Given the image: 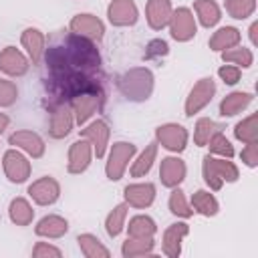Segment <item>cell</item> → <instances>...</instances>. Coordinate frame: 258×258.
<instances>
[{"label":"cell","instance_id":"obj_1","mask_svg":"<svg viewBox=\"0 0 258 258\" xmlns=\"http://www.w3.org/2000/svg\"><path fill=\"white\" fill-rule=\"evenodd\" d=\"M46 93L52 103L60 105L85 93H103L101 89V54L93 40L75 32L58 36L44 50Z\"/></svg>","mask_w":258,"mask_h":258},{"label":"cell","instance_id":"obj_2","mask_svg":"<svg viewBox=\"0 0 258 258\" xmlns=\"http://www.w3.org/2000/svg\"><path fill=\"white\" fill-rule=\"evenodd\" d=\"M151 81H153V77L147 69H135V71H131V73H127L119 79V89L123 91V95L127 99L141 101V99L149 97L151 85H153Z\"/></svg>","mask_w":258,"mask_h":258},{"label":"cell","instance_id":"obj_3","mask_svg":"<svg viewBox=\"0 0 258 258\" xmlns=\"http://www.w3.org/2000/svg\"><path fill=\"white\" fill-rule=\"evenodd\" d=\"M204 177L214 189H220L224 181H236L238 179V167L232 161L214 159L208 155L204 159Z\"/></svg>","mask_w":258,"mask_h":258},{"label":"cell","instance_id":"obj_4","mask_svg":"<svg viewBox=\"0 0 258 258\" xmlns=\"http://www.w3.org/2000/svg\"><path fill=\"white\" fill-rule=\"evenodd\" d=\"M216 93V85L212 79H202L189 93V99H187V105H185V115H194L198 113L200 109H204L210 101H212V95Z\"/></svg>","mask_w":258,"mask_h":258},{"label":"cell","instance_id":"obj_5","mask_svg":"<svg viewBox=\"0 0 258 258\" xmlns=\"http://www.w3.org/2000/svg\"><path fill=\"white\" fill-rule=\"evenodd\" d=\"M135 153V145L133 143H115L111 149V161L107 165V175L109 179H119L127 161L131 159V155Z\"/></svg>","mask_w":258,"mask_h":258},{"label":"cell","instance_id":"obj_6","mask_svg":"<svg viewBox=\"0 0 258 258\" xmlns=\"http://www.w3.org/2000/svg\"><path fill=\"white\" fill-rule=\"evenodd\" d=\"M71 30L79 36H85L89 40H101L103 38V24L93 14H79L71 22Z\"/></svg>","mask_w":258,"mask_h":258},{"label":"cell","instance_id":"obj_7","mask_svg":"<svg viewBox=\"0 0 258 258\" xmlns=\"http://www.w3.org/2000/svg\"><path fill=\"white\" fill-rule=\"evenodd\" d=\"M171 20V36L177 40H189L196 34V20L187 8H179L173 12Z\"/></svg>","mask_w":258,"mask_h":258},{"label":"cell","instance_id":"obj_8","mask_svg":"<svg viewBox=\"0 0 258 258\" xmlns=\"http://www.w3.org/2000/svg\"><path fill=\"white\" fill-rule=\"evenodd\" d=\"M109 20L117 26H127L137 20V8L133 0H113L109 6Z\"/></svg>","mask_w":258,"mask_h":258},{"label":"cell","instance_id":"obj_9","mask_svg":"<svg viewBox=\"0 0 258 258\" xmlns=\"http://www.w3.org/2000/svg\"><path fill=\"white\" fill-rule=\"evenodd\" d=\"M157 139L161 141L163 147L171 151H181L187 141V133L181 125H163L157 129Z\"/></svg>","mask_w":258,"mask_h":258},{"label":"cell","instance_id":"obj_10","mask_svg":"<svg viewBox=\"0 0 258 258\" xmlns=\"http://www.w3.org/2000/svg\"><path fill=\"white\" fill-rule=\"evenodd\" d=\"M4 169L10 181H24L30 173L28 161L18 153V151H8L4 155Z\"/></svg>","mask_w":258,"mask_h":258},{"label":"cell","instance_id":"obj_11","mask_svg":"<svg viewBox=\"0 0 258 258\" xmlns=\"http://www.w3.org/2000/svg\"><path fill=\"white\" fill-rule=\"evenodd\" d=\"M28 194L38 202V204H52L58 198V183L52 177H42L36 183L30 185Z\"/></svg>","mask_w":258,"mask_h":258},{"label":"cell","instance_id":"obj_12","mask_svg":"<svg viewBox=\"0 0 258 258\" xmlns=\"http://www.w3.org/2000/svg\"><path fill=\"white\" fill-rule=\"evenodd\" d=\"M0 69L8 75H24L28 62L14 46H6V50L0 54Z\"/></svg>","mask_w":258,"mask_h":258},{"label":"cell","instance_id":"obj_13","mask_svg":"<svg viewBox=\"0 0 258 258\" xmlns=\"http://www.w3.org/2000/svg\"><path fill=\"white\" fill-rule=\"evenodd\" d=\"M159 173H161V181H163L165 185L173 187V185H177V183L183 179V175H185V165H183L181 159L165 157V159L161 161Z\"/></svg>","mask_w":258,"mask_h":258},{"label":"cell","instance_id":"obj_14","mask_svg":"<svg viewBox=\"0 0 258 258\" xmlns=\"http://www.w3.org/2000/svg\"><path fill=\"white\" fill-rule=\"evenodd\" d=\"M171 18L169 0H149L147 4V20L153 28H163Z\"/></svg>","mask_w":258,"mask_h":258},{"label":"cell","instance_id":"obj_15","mask_svg":"<svg viewBox=\"0 0 258 258\" xmlns=\"http://www.w3.org/2000/svg\"><path fill=\"white\" fill-rule=\"evenodd\" d=\"M69 169L73 173H79V171H85L89 161H91V147L87 141H77L73 143L71 147V153H69Z\"/></svg>","mask_w":258,"mask_h":258},{"label":"cell","instance_id":"obj_16","mask_svg":"<svg viewBox=\"0 0 258 258\" xmlns=\"http://www.w3.org/2000/svg\"><path fill=\"white\" fill-rule=\"evenodd\" d=\"M252 93H232L228 95L222 103H220V113L224 117H232V115H238L240 111H244L250 103H252Z\"/></svg>","mask_w":258,"mask_h":258},{"label":"cell","instance_id":"obj_17","mask_svg":"<svg viewBox=\"0 0 258 258\" xmlns=\"http://www.w3.org/2000/svg\"><path fill=\"white\" fill-rule=\"evenodd\" d=\"M10 143H12V145H18V147H22L24 151L32 153L34 157L42 155V151H44L42 139H40L38 135L30 133V131H18V133L10 135Z\"/></svg>","mask_w":258,"mask_h":258},{"label":"cell","instance_id":"obj_18","mask_svg":"<svg viewBox=\"0 0 258 258\" xmlns=\"http://www.w3.org/2000/svg\"><path fill=\"white\" fill-rule=\"evenodd\" d=\"M240 42V32L232 26L220 28L218 32H214V36L210 38V46L212 50H228L232 46H236Z\"/></svg>","mask_w":258,"mask_h":258},{"label":"cell","instance_id":"obj_19","mask_svg":"<svg viewBox=\"0 0 258 258\" xmlns=\"http://www.w3.org/2000/svg\"><path fill=\"white\" fill-rule=\"evenodd\" d=\"M71 125H73V119H71V113H69V109L64 107V103L56 105V109H54V113H52L50 135H52V137H64V135L71 131Z\"/></svg>","mask_w":258,"mask_h":258},{"label":"cell","instance_id":"obj_20","mask_svg":"<svg viewBox=\"0 0 258 258\" xmlns=\"http://www.w3.org/2000/svg\"><path fill=\"white\" fill-rule=\"evenodd\" d=\"M22 44L26 46V50H28L32 62H38V58H40V54H42V50H44V36L40 34V30H36V28L24 30V34H22Z\"/></svg>","mask_w":258,"mask_h":258},{"label":"cell","instance_id":"obj_21","mask_svg":"<svg viewBox=\"0 0 258 258\" xmlns=\"http://www.w3.org/2000/svg\"><path fill=\"white\" fill-rule=\"evenodd\" d=\"M125 194H127V202L135 206H149L153 202L155 187L151 183H139V185H129Z\"/></svg>","mask_w":258,"mask_h":258},{"label":"cell","instance_id":"obj_22","mask_svg":"<svg viewBox=\"0 0 258 258\" xmlns=\"http://www.w3.org/2000/svg\"><path fill=\"white\" fill-rule=\"evenodd\" d=\"M196 12L200 16V22L206 28L218 24V20H220V8L214 0H198L196 2Z\"/></svg>","mask_w":258,"mask_h":258},{"label":"cell","instance_id":"obj_23","mask_svg":"<svg viewBox=\"0 0 258 258\" xmlns=\"http://www.w3.org/2000/svg\"><path fill=\"white\" fill-rule=\"evenodd\" d=\"M93 143H95V151H97V157H101L105 153V145H107V135H109V129L103 121H95L91 127H87L83 131Z\"/></svg>","mask_w":258,"mask_h":258},{"label":"cell","instance_id":"obj_24","mask_svg":"<svg viewBox=\"0 0 258 258\" xmlns=\"http://www.w3.org/2000/svg\"><path fill=\"white\" fill-rule=\"evenodd\" d=\"M236 137L242 141V143H256L258 141V125H256V115H250L246 117L244 121H240L234 129Z\"/></svg>","mask_w":258,"mask_h":258},{"label":"cell","instance_id":"obj_25","mask_svg":"<svg viewBox=\"0 0 258 258\" xmlns=\"http://www.w3.org/2000/svg\"><path fill=\"white\" fill-rule=\"evenodd\" d=\"M222 58L228 60V62H234L236 67H242V69H248L252 64V60H254L252 50L246 48V46H236V48L232 46V48L222 52Z\"/></svg>","mask_w":258,"mask_h":258},{"label":"cell","instance_id":"obj_26","mask_svg":"<svg viewBox=\"0 0 258 258\" xmlns=\"http://www.w3.org/2000/svg\"><path fill=\"white\" fill-rule=\"evenodd\" d=\"M226 10L232 18H238V20H244L248 16L254 14L256 10V0H228L226 2Z\"/></svg>","mask_w":258,"mask_h":258},{"label":"cell","instance_id":"obj_27","mask_svg":"<svg viewBox=\"0 0 258 258\" xmlns=\"http://www.w3.org/2000/svg\"><path fill=\"white\" fill-rule=\"evenodd\" d=\"M194 208L206 216H214L218 212V202L214 196H210L208 191H196L194 194V200H191Z\"/></svg>","mask_w":258,"mask_h":258},{"label":"cell","instance_id":"obj_28","mask_svg":"<svg viewBox=\"0 0 258 258\" xmlns=\"http://www.w3.org/2000/svg\"><path fill=\"white\" fill-rule=\"evenodd\" d=\"M62 232H67V222L56 218V216H50V218H44L40 220L38 224V234H50V236H60Z\"/></svg>","mask_w":258,"mask_h":258},{"label":"cell","instance_id":"obj_29","mask_svg":"<svg viewBox=\"0 0 258 258\" xmlns=\"http://www.w3.org/2000/svg\"><path fill=\"white\" fill-rule=\"evenodd\" d=\"M153 159H155V143H151V145L141 153V157H139V159L135 161V165L131 167V173H133L135 177L147 173L149 167H151V163H153Z\"/></svg>","mask_w":258,"mask_h":258},{"label":"cell","instance_id":"obj_30","mask_svg":"<svg viewBox=\"0 0 258 258\" xmlns=\"http://www.w3.org/2000/svg\"><path fill=\"white\" fill-rule=\"evenodd\" d=\"M210 151H214V153H218V155H224V157H232L234 155V147H232V143L220 133V131H216L212 137H210Z\"/></svg>","mask_w":258,"mask_h":258},{"label":"cell","instance_id":"obj_31","mask_svg":"<svg viewBox=\"0 0 258 258\" xmlns=\"http://www.w3.org/2000/svg\"><path fill=\"white\" fill-rule=\"evenodd\" d=\"M218 131V127H216V123L214 121H210V119H200L198 121V127H196V143L198 145H204V143H208L210 141V137L214 135Z\"/></svg>","mask_w":258,"mask_h":258},{"label":"cell","instance_id":"obj_32","mask_svg":"<svg viewBox=\"0 0 258 258\" xmlns=\"http://www.w3.org/2000/svg\"><path fill=\"white\" fill-rule=\"evenodd\" d=\"M10 214H12V220L18 222V224H26L32 216V210L28 208V204L24 200H14L10 204Z\"/></svg>","mask_w":258,"mask_h":258},{"label":"cell","instance_id":"obj_33","mask_svg":"<svg viewBox=\"0 0 258 258\" xmlns=\"http://www.w3.org/2000/svg\"><path fill=\"white\" fill-rule=\"evenodd\" d=\"M123 216H125V206H119V208H115V210H113V214L109 216V220H107V230H109V234H111V236L119 234Z\"/></svg>","mask_w":258,"mask_h":258},{"label":"cell","instance_id":"obj_34","mask_svg":"<svg viewBox=\"0 0 258 258\" xmlns=\"http://www.w3.org/2000/svg\"><path fill=\"white\" fill-rule=\"evenodd\" d=\"M218 75L222 77V81H224L226 85H236V83L240 81V67H236V64H226V67H222V69L218 71Z\"/></svg>","mask_w":258,"mask_h":258},{"label":"cell","instance_id":"obj_35","mask_svg":"<svg viewBox=\"0 0 258 258\" xmlns=\"http://www.w3.org/2000/svg\"><path fill=\"white\" fill-rule=\"evenodd\" d=\"M16 95H18V91H16V87H14L12 83L0 81V105H10V103H14Z\"/></svg>","mask_w":258,"mask_h":258},{"label":"cell","instance_id":"obj_36","mask_svg":"<svg viewBox=\"0 0 258 258\" xmlns=\"http://www.w3.org/2000/svg\"><path fill=\"white\" fill-rule=\"evenodd\" d=\"M242 161L248 167H256V163H258V145L256 143H246V147L242 149Z\"/></svg>","mask_w":258,"mask_h":258},{"label":"cell","instance_id":"obj_37","mask_svg":"<svg viewBox=\"0 0 258 258\" xmlns=\"http://www.w3.org/2000/svg\"><path fill=\"white\" fill-rule=\"evenodd\" d=\"M169 206H171V212L173 214H189L187 212V208H185V204H183V196H181V191L179 189H175L173 194H171V200H169Z\"/></svg>","mask_w":258,"mask_h":258},{"label":"cell","instance_id":"obj_38","mask_svg":"<svg viewBox=\"0 0 258 258\" xmlns=\"http://www.w3.org/2000/svg\"><path fill=\"white\" fill-rule=\"evenodd\" d=\"M256 30H258V22H252V26H250V40H252V44L258 42V38H256Z\"/></svg>","mask_w":258,"mask_h":258},{"label":"cell","instance_id":"obj_39","mask_svg":"<svg viewBox=\"0 0 258 258\" xmlns=\"http://www.w3.org/2000/svg\"><path fill=\"white\" fill-rule=\"evenodd\" d=\"M6 125H8V117H6V115H2V113H0V133H2V131H4V127H6Z\"/></svg>","mask_w":258,"mask_h":258}]
</instances>
